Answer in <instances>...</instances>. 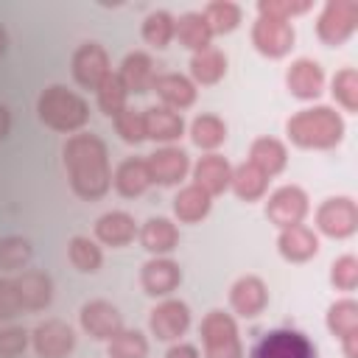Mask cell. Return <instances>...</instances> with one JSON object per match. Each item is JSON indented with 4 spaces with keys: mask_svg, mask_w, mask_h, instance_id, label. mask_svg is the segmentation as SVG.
<instances>
[{
    "mask_svg": "<svg viewBox=\"0 0 358 358\" xmlns=\"http://www.w3.org/2000/svg\"><path fill=\"white\" fill-rule=\"evenodd\" d=\"M358 22V3L355 0H327L324 11L319 14L316 34L324 45H341Z\"/></svg>",
    "mask_w": 358,
    "mask_h": 358,
    "instance_id": "cell-6",
    "label": "cell"
},
{
    "mask_svg": "<svg viewBox=\"0 0 358 358\" xmlns=\"http://www.w3.org/2000/svg\"><path fill=\"white\" fill-rule=\"evenodd\" d=\"M64 168L70 176V187L81 199H101L112 185L106 145L98 134H73L64 143Z\"/></svg>",
    "mask_w": 358,
    "mask_h": 358,
    "instance_id": "cell-1",
    "label": "cell"
},
{
    "mask_svg": "<svg viewBox=\"0 0 358 358\" xmlns=\"http://www.w3.org/2000/svg\"><path fill=\"white\" fill-rule=\"evenodd\" d=\"M190 140L199 145V148H215L227 140V126L221 117L215 115H199L190 126Z\"/></svg>",
    "mask_w": 358,
    "mask_h": 358,
    "instance_id": "cell-33",
    "label": "cell"
},
{
    "mask_svg": "<svg viewBox=\"0 0 358 358\" xmlns=\"http://www.w3.org/2000/svg\"><path fill=\"white\" fill-rule=\"evenodd\" d=\"M330 280L336 288L341 291H352L358 285V260L352 255H344L333 263V271H330Z\"/></svg>",
    "mask_w": 358,
    "mask_h": 358,
    "instance_id": "cell-42",
    "label": "cell"
},
{
    "mask_svg": "<svg viewBox=\"0 0 358 358\" xmlns=\"http://www.w3.org/2000/svg\"><path fill=\"white\" fill-rule=\"evenodd\" d=\"M173 34L179 36V42L185 48H190L196 53L204 50V48H210V36H213L204 14H199V11H187L179 20H173Z\"/></svg>",
    "mask_w": 358,
    "mask_h": 358,
    "instance_id": "cell-26",
    "label": "cell"
},
{
    "mask_svg": "<svg viewBox=\"0 0 358 358\" xmlns=\"http://www.w3.org/2000/svg\"><path fill=\"white\" fill-rule=\"evenodd\" d=\"M333 98L347 109L355 112L358 109V73L352 67H344L333 76Z\"/></svg>",
    "mask_w": 358,
    "mask_h": 358,
    "instance_id": "cell-40",
    "label": "cell"
},
{
    "mask_svg": "<svg viewBox=\"0 0 358 358\" xmlns=\"http://www.w3.org/2000/svg\"><path fill=\"white\" fill-rule=\"evenodd\" d=\"M143 120H145V137L159 140V143H171L185 131L182 115H176L173 109H165V106H148L143 112Z\"/></svg>",
    "mask_w": 358,
    "mask_h": 358,
    "instance_id": "cell-24",
    "label": "cell"
},
{
    "mask_svg": "<svg viewBox=\"0 0 358 358\" xmlns=\"http://www.w3.org/2000/svg\"><path fill=\"white\" fill-rule=\"evenodd\" d=\"M67 255H70V263L78 268V271H98L101 268V246H95V241L84 238V235H76L67 246Z\"/></svg>",
    "mask_w": 358,
    "mask_h": 358,
    "instance_id": "cell-37",
    "label": "cell"
},
{
    "mask_svg": "<svg viewBox=\"0 0 358 358\" xmlns=\"http://www.w3.org/2000/svg\"><path fill=\"white\" fill-rule=\"evenodd\" d=\"M6 48H8V36H6V31H3V25H0V56L6 53Z\"/></svg>",
    "mask_w": 358,
    "mask_h": 358,
    "instance_id": "cell-48",
    "label": "cell"
},
{
    "mask_svg": "<svg viewBox=\"0 0 358 358\" xmlns=\"http://www.w3.org/2000/svg\"><path fill=\"white\" fill-rule=\"evenodd\" d=\"M201 341H204V358H243L238 327L229 313L210 310L201 322Z\"/></svg>",
    "mask_w": 358,
    "mask_h": 358,
    "instance_id": "cell-4",
    "label": "cell"
},
{
    "mask_svg": "<svg viewBox=\"0 0 358 358\" xmlns=\"http://www.w3.org/2000/svg\"><path fill=\"white\" fill-rule=\"evenodd\" d=\"M95 235L106 243V246H126L134 241L137 235V224L129 213L123 210H112V213H103L95 224Z\"/></svg>",
    "mask_w": 358,
    "mask_h": 358,
    "instance_id": "cell-23",
    "label": "cell"
},
{
    "mask_svg": "<svg viewBox=\"0 0 358 358\" xmlns=\"http://www.w3.org/2000/svg\"><path fill=\"white\" fill-rule=\"evenodd\" d=\"M252 42L263 56L280 59L294 48V28L288 20H277V17H257L252 25Z\"/></svg>",
    "mask_w": 358,
    "mask_h": 358,
    "instance_id": "cell-7",
    "label": "cell"
},
{
    "mask_svg": "<svg viewBox=\"0 0 358 358\" xmlns=\"http://www.w3.org/2000/svg\"><path fill=\"white\" fill-rule=\"evenodd\" d=\"M28 347V333L22 327H6L0 330V358H17Z\"/></svg>",
    "mask_w": 358,
    "mask_h": 358,
    "instance_id": "cell-43",
    "label": "cell"
},
{
    "mask_svg": "<svg viewBox=\"0 0 358 358\" xmlns=\"http://www.w3.org/2000/svg\"><path fill=\"white\" fill-rule=\"evenodd\" d=\"M151 90L162 98L165 109H168V106H171V109H185V106H190V103L196 101V87H193L185 76H179V73L154 76Z\"/></svg>",
    "mask_w": 358,
    "mask_h": 358,
    "instance_id": "cell-22",
    "label": "cell"
},
{
    "mask_svg": "<svg viewBox=\"0 0 358 358\" xmlns=\"http://www.w3.org/2000/svg\"><path fill=\"white\" fill-rule=\"evenodd\" d=\"M316 227L330 238H347L358 227V207L347 196H333L316 210Z\"/></svg>",
    "mask_w": 358,
    "mask_h": 358,
    "instance_id": "cell-8",
    "label": "cell"
},
{
    "mask_svg": "<svg viewBox=\"0 0 358 358\" xmlns=\"http://www.w3.org/2000/svg\"><path fill=\"white\" fill-rule=\"evenodd\" d=\"M126 95H129V92H126L120 76L109 73V76L101 81V87H98V106H101V112L109 115V117L120 115V112L126 109Z\"/></svg>",
    "mask_w": 358,
    "mask_h": 358,
    "instance_id": "cell-35",
    "label": "cell"
},
{
    "mask_svg": "<svg viewBox=\"0 0 358 358\" xmlns=\"http://www.w3.org/2000/svg\"><path fill=\"white\" fill-rule=\"evenodd\" d=\"M8 131H11V115H8V109L0 103V140L8 137Z\"/></svg>",
    "mask_w": 358,
    "mask_h": 358,
    "instance_id": "cell-47",
    "label": "cell"
},
{
    "mask_svg": "<svg viewBox=\"0 0 358 358\" xmlns=\"http://www.w3.org/2000/svg\"><path fill=\"white\" fill-rule=\"evenodd\" d=\"M285 84H288L291 95L308 101V98H316L322 92L324 73H322L319 62H313V59H296V62H291V67L285 73Z\"/></svg>",
    "mask_w": 358,
    "mask_h": 358,
    "instance_id": "cell-16",
    "label": "cell"
},
{
    "mask_svg": "<svg viewBox=\"0 0 358 358\" xmlns=\"http://www.w3.org/2000/svg\"><path fill=\"white\" fill-rule=\"evenodd\" d=\"M173 213H176V218L185 221V224L201 221V218L210 213V193L201 190L199 185L182 187V190L176 193V199H173Z\"/></svg>",
    "mask_w": 358,
    "mask_h": 358,
    "instance_id": "cell-28",
    "label": "cell"
},
{
    "mask_svg": "<svg viewBox=\"0 0 358 358\" xmlns=\"http://www.w3.org/2000/svg\"><path fill=\"white\" fill-rule=\"evenodd\" d=\"M36 112L42 117V123H48L50 129L56 131H76L87 123L90 117V109H87V101L81 95H76L73 90L62 87V84H53L48 87L39 101H36Z\"/></svg>",
    "mask_w": 358,
    "mask_h": 358,
    "instance_id": "cell-3",
    "label": "cell"
},
{
    "mask_svg": "<svg viewBox=\"0 0 358 358\" xmlns=\"http://www.w3.org/2000/svg\"><path fill=\"white\" fill-rule=\"evenodd\" d=\"M22 310L20 291L14 280H0V319H14Z\"/></svg>",
    "mask_w": 358,
    "mask_h": 358,
    "instance_id": "cell-45",
    "label": "cell"
},
{
    "mask_svg": "<svg viewBox=\"0 0 358 358\" xmlns=\"http://www.w3.org/2000/svg\"><path fill=\"white\" fill-rule=\"evenodd\" d=\"M263 17H277V20H288L294 14H302L310 8V3H291V0H260L257 3Z\"/></svg>",
    "mask_w": 358,
    "mask_h": 358,
    "instance_id": "cell-44",
    "label": "cell"
},
{
    "mask_svg": "<svg viewBox=\"0 0 358 358\" xmlns=\"http://www.w3.org/2000/svg\"><path fill=\"white\" fill-rule=\"evenodd\" d=\"M266 302H268V294H266V285L260 277L246 274V277L235 280V285L229 291V305L235 308V313H241L246 319L257 316V313H263Z\"/></svg>",
    "mask_w": 358,
    "mask_h": 358,
    "instance_id": "cell-18",
    "label": "cell"
},
{
    "mask_svg": "<svg viewBox=\"0 0 358 358\" xmlns=\"http://www.w3.org/2000/svg\"><path fill=\"white\" fill-rule=\"evenodd\" d=\"M148 341L140 330H120L109 341V358H145Z\"/></svg>",
    "mask_w": 358,
    "mask_h": 358,
    "instance_id": "cell-38",
    "label": "cell"
},
{
    "mask_svg": "<svg viewBox=\"0 0 358 358\" xmlns=\"http://www.w3.org/2000/svg\"><path fill=\"white\" fill-rule=\"evenodd\" d=\"M143 36L154 48H168V42L173 36V17L168 11H151L143 22Z\"/></svg>",
    "mask_w": 358,
    "mask_h": 358,
    "instance_id": "cell-39",
    "label": "cell"
},
{
    "mask_svg": "<svg viewBox=\"0 0 358 358\" xmlns=\"http://www.w3.org/2000/svg\"><path fill=\"white\" fill-rule=\"evenodd\" d=\"M73 76L81 87L87 90H98L101 81L109 76V59L106 50L98 42H84L78 45V50L73 53Z\"/></svg>",
    "mask_w": 358,
    "mask_h": 358,
    "instance_id": "cell-11",
    "label": "cell"
},
{
    "mask_svg": "<svg viewBox=\"0 0 358 358\" xmlns=\"http://www.w3.org/2000/svg\"><path fill=\"white\" fill-rule=\"evenodd\" d=\"M193 176H196V185H199L201 190H207L210 196H215V193H224V190L229 187V182H232V168H229V162H227L224 157L207 154V157H201V159L196 162Z\"/></svg>",
    "mask_w": 358,
    "mask_h": 358,
    "instance_id": "cell-21",
    "label": "cell"
},
{
    "mask_svg": "<svg viewBox=\"0 0 358 358\" xmlns=\"http://www.w3.org/2000/svg\"><path fill=\"white\" fill-rule=\"evenodd\" d=\"M277 249H280V255L285 260L299 263V260H308V257H313L319 252V238L313 235V229H308L302 224H294V227H285L280 232Z\"/></svg>",
    "mask_w": 358,
    "mask_h": 358,
    "instance_id": "cell-20",
    "label": "cell"
},
{
    "mask_svg": "<svg viewBox=\"0 0 358 358\" xmlns=\"http://www.w3.org/2000/svg\"><path fill=\"white\" fill-rule=\"evenodd\" d=\"M140 241H143V246L148 249V252H154V255H165V252H171V249H176V243H179V232H176V227L168 221V218H148L145 224H143V232H140Z\"/></svg>",
    "mask_w": 358,
    "mask_h": 358,
    "instance_id": "cell-29",
    "label": "cell"
},
{
    "mask_svg": "<svg viewBox=\"0 0 358 358\" xmlns=\"http://www.w3.org/2000/svg\"><path fill=\"white\" fill-rule=\"evenodd\" d=\"M140 282H143L145 294H151V296H165V294H171V291L182 282V268H179L173 260L154 257V260H148V263L143 266Z\"/></svg>",
    "mask_w": 358,
    "mask_h": 358,
    "instance_id": "cell-17",
    "label": "cell"
},
{
    "mask_svg": "<svg viewBox=\"0 0 358 358\" xmlns=\"http://www.w3.org/2000/svg\"><path fill=\"white\" fill-rule=\"evenodd\" d=\"M305 213H308V196H305V190L296 187V185H285V187L274 190V193L268 196V201H266V215H268V221L277 224V227H282V229L299 224V221L305 218Z\"/></svg>",
    "mask_w": 358,
    "mask_h": 358,
    "instance_id": "cell-9",
    "label": "cell"
},
{
    "mask_svg": "<svg viewBox=\"0 0 358 358\" xmlns=\"http://www.w3.org/2000/svg\"><path fill=\"white\" fill-rule=\"evenodd\" d=\"M204 20H207L213 34H229L241 22V8L235 3H229V0H215V3L207 6Z\"/></svg>",
    "mask_w": 358,
    "mask_h": 358,
    "instance_id": "cell-36",
    "label": "cell"
},
{
    "mask_svg": "<svg viewBox=\"0 0 358 358\" xmlns=\"http://www.w3.org/2000/svg\"><path fill=\"white\" fill-rule=\"evenodd\" d=\"M17 291H20V302L25 310H42L50 305L53 299V280L45 271H22L17 280Z\"/></svg>",
    "mask_w": 358,
    "mask_h": 358,
    "instance_id": "cell-19",
    "label": "cell"
},
{
    "mask_svg": "<svg viewBox=\"0 0 358 358\" xmlns=\"http://www.w3.org/2000/svg\"><path fill=\"white\" fill-rule=\"evenodd\" d=\"M148 173H151V182H159V185H176L179 179H185L190 162H187V154L182 148H173V145H165V148H157L148 159Z\"/></svg>",
    "mask_w": 358,
    "mask_h": 358,
    "instance_id": "cell-15",
    "label": "cell"
},
{
    "mask_svg": "<svg viewBox=\"0 0 358 358\" xmlns=\"http://www.w3.org/2000/svg\"><path fill=\"white\" fill-rule=\"evenodd\" d=\"M151 185V173H148V165L145 159H137V157H129L117 165L115 171V190L126 199H134L140 193H145Z\"/></svg>",
    "mask_w": 358,
    "mask_h": 358,
    "instance_id": "cell-25",
    "label": "cell"
},
{
    "mask_svg": "<svg viewBox=\"0 0 358 358\" xmlns=\"http://www.w3.org/2000/svg\"><path fill=\"white\" fill-rule=\"evenodd\" d=\"M252 358H319V355H316L313 341L305 333L291 330V327H280V330L266 333L255 344Z\"/></svg>",
    "mask_w": 358,
    "mask_h": 358,
    "instance_id": "cell-5",
    "label": "cell"
},
{
    "mask_svg": "<svg viewBox=\"0 0 358 358\" xmlns=\"http://www.w3.org/2000/svg\"><path fill=\"white\" fill-rule=\"evenodd\" d=\"M34 249L22 235H8L0 238V268L3 271H22V266H28Z\"/></svg>",
    "mask_w": 358,
    "mask_h": 358,
    "instance_id": "cell-34",
    "label": "cell"
},
{
    "mask_svg": "<svg viewBox=\"0 0 358 358\" xmlns=\"http://www.w3.org/2000/svg\"><path fill=\"white\" fill-rule=\"evenodd\" d=\"M115 129H117V134L126 140V143H143L145 140V120H143V115L140 112H134V109H123L120 115H115Z\"/></svg>",
    "mask_w": 358,
    "mask_h": 358,
    "instance_id": "cell-41",
    "label": "cell"
},
{
    "mask_svg": "<svg viewBox=\"0 0 358 358\" xmlns=\"http://www.w3.org/2000/svg\"><path fill=\"white\" fill-rule=\"evenodd\" d=\"M327 327L341 338L344 355L358 358V305L352 299H341L327 310Z\"/></svg>",
    "mask_w": 358,
    "mask_h": 358,
    "instance_id": "cell-14",
    "label": "cell"
},
{
    "mask_svg": "<svg viewBox=\"0 0 358 358\" xmlns=\"http://www.w3.org/2000/svg\"><path fill=\"white\" fill-rule=\"evenodd\" d=\"M120 81L126 92H148L154 84V64L145 53H129L120 64Z\"/></svg>",
    "mask_w": 358,
    "mask_h": 358,
    "instance_id": "cell-27",
    "label": "cell"
},
{
    "mask_svg": "<svg viewBox=\"0 0 358 358\" xmlns=\"http://www.w3.org/2000/svg\"><path fill=\"white\" fill-rule=\"evenodd\" d=\"M187 324H190V310H187V305L179 302V299H165V302H159V305L151 310V316H148V327H151V333H154L159 341H173V338H179V336L187 330Z\"/></svg>",
    "mask_w": 358,
    "mask_h": 358,
    "instance_id": "cell-13",
    "label": "cell"
},
{
    "mask_svg": "<svg viewBox=\"0 0 358 358\" xmlns=\"http://www.w3.org/2000/svg\"><path fill=\"white\" fill-rule=\"evenodd\" d=\"M165 358H199V352H196L193 344H173V347L165 352Z\"/></svg>",
    "mask_w": 358,
    "mask_h": 358,
    "instance_id": "cell-46",
    "label": "cell"
},
{
    "mask_svg": "<svg viewBox=\"0 0 358 358\" xmlns=\"http://www.w3.org/2000/svg\"><path fill=\"white\" fill-rule=\"evenodd\" d=\"M285 131L302 148H333L344 137V120L330 106H310L288 117Z\"/></svg>",
    "mask_w": 358,
    "mask_h": 358,
    "instance_id": "cell-2",
    "label": "cell"
},
{
    "mask_svg": "<svg viewBox=\"0 0 358 358\" xmlns=\"http://www.w3.org/2000/svg\"><path fill=\"white\" fill-rule=\"evenodd\" d=\"M81 327L101 341H112L120 330H123V316L120 310L106 302V299H92L81 308Z\"/></svg>",
    "mask_w": 358,
    "mask_h": 358,
    "instance_id": "cell-12",
    "label": "cell"
},
{
    "mask_svg": "<svg viewBox=\"0 0 358 358\" xmlns=\"http://www.w3.org/2000/svg\"><path fill=\"white\" fill-rule=\"evenodd\" d=\"M249 157H252L249 162L257 165L266 176L282 171V168H285V159H288L285 145H282L280 140H274V137H257V140L252 143V148H249Z\"/></svg>",
    "mask_w": 358,
    "mask_h": 358,
    "instance_id": "cell-30",
    "label": "cell"
},
{
    "mask_svg": "<svg viewBox=\"0 0 358 358\" xmlns=\"http://www.w3.org/2000/svg\"><path fill=\"white\" fill-rule=\"evenodd\" d=\"M31 338H34V350L39 358H67L76 347V336L70 324H64L62 319H48L36 324Z\"/></svg>",
    "mask_w": 358,
    "mask_h": 358,
    "instance_id": "cell-10",
    "label": "cell"
},
{
    "mask_svg": "<svg viewBox=\"0 0 358 358\" xmlns=\"http://www.w3.org/2000/svg\"><path fill=\"white\" fill-rule=\"evenodd\" d=\"M266 185H268V176H266L257 165H252V162L238 165V168L232 171V182H229V187L235 190V196L243 199V201L260 199V196L266 193Z\"/></svg>",
    "mask_w": 358,
    "mask_h": 358,
    "instance_id": "cell-31",
    "label": "cell"
},
{
    "mask_svg": "<svg viewBox=\"0 0 358 358\" xmlns=\"http://www.w3.org/2000/svg\"><path fill=\"white\" fill-rule=\"evenodd\" d=\"M227 73V56L218 48H204L190 59V76L199 84H215Z\"/></svg>",
    "mask_w": 358,
    "mask_h": 358,
    "instance_id": "cell-32",
    "label": "cell"
}]
</instances>
